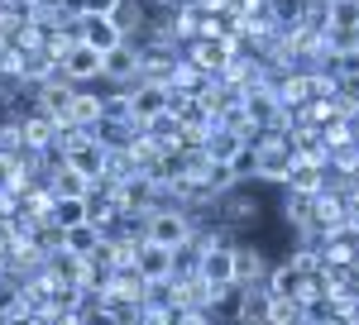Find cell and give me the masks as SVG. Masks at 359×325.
<instances>
[{
	"instance_id": "4",
	"label": "cell",
	"mask_w": 359,
	"mask_h": 325,
	"mask_svg": "<svg viewBox=\"0 0 359 325\" xmlns=\"http://www.w3.org/2000/svg\"><path fill=\"white\" fill-rule=\"evenodd\" d=\"M139 67H144V53H139V43H130V39H120L115 48L101 53V81L106 86H130V81H139Z\"/></svg>"
},
{
	"instance_id": "25",
	"label": "cell",
	"mask_w": 359,
	"mask_h": 325,
	"mask_svg": "<svg viewBox=\"0 0 359 325\" xmlns=\"http://www.w3.org/2000/svg\"><path fill=\"white\" fill-rule=\"evenodd\" d=\"M144 306H177V282L172 277H149L144 282Z\"/></svg>"
},
{
	"instance_id": "7",
	"label": "cell",
	"mask_w": 359,
	"mask_h": 325,
	"mask_svg": "<svg viewBox=\"0 0 359 325\" xmlns=\"http://www.w3.org/2000/svg\"><path fill=\"white\" fill-rule=\"evenodd\" d=\"M269 287L264 282H254V287H235V301H230V321L235 325H269Z\"/></svg>"
},
{
	"instance_id": "8",
	"label": "cell",
	"mask_w": 359,
	"mask_h": 325,
	"mask_svg": "<svg viewBox=\"0 0 359 325\" xmlns=\"http://www.w3.org/2000/svg\"><path fill=\"white\" fill-rule=\"evenodd\" d=\"M53 139H57V120H48L39 106L29 110V115H20V148L25 153H48Z\"/></svg>"
},
{
	"instance_id": "3",
	"label": "cell",
	"mask_w": 359,
	"mask_h": 325,
	"mask_svg": "<svg viewBox=\"0 0 359 325\" xmlns=\"http://www.w3.org/2000/svg\"><path fill=\"white\" fill-rule=\"evenodd\" d=\"M144 235H149V244L177 249V244L192 240V220H187L182 206H158V211H149V216H144Z\"/></svg>"
},
{
	"instance_id": "30",
	"label": "cell",
	"mask_w": 359,
	"mask_h": 325,
	"mask_svg": "<svg viewBox=\"0 0 359 325\" xmlns=\"http://www.w3.org/2000/svg\"><path fill=\"white\" fill-rule=\"evenodd\" d=\"M111 5H115V0H86V10H101V15H106Z\"/></svg>"
},
{
	"instance_id": "13",
	"label": "cell",
	"mask_w": 359,
	"mask_h": 325,
	"mask_svg": "<svg viewBox=\"0 0 359 325\" xmlns=\"http://www.w3.org/2000/svg\"><path fill=\"white\" fill-rule=\"evenodd\" d=\"M311 211H316V196L278 191V216H283V225H287V235H302V230H311Z\"/></svg>"
},
{
	"instance_id": "33",
	"label": "cell",
	"mask_w": 359,
	"mask_h": 325,
	"mask_svg": "<svg viewBox=\"0 0 359 325\" xmlns=\"http://www.w3.org/2000/svg\"><path fill=\"white\" fill-rule=\"evenodd\" d=\"M0 325H10V316H5V311H0Z\"/></svg>"
},
{
	"instance_id": "29",
	"label": "cell",
	"mask_w": 359,
	"mask_h": 325,
	"mask_svg": "<svg viewBox=\"0 0 359 325\" xmlns=\"http://www.w3.org/2000/svg\"><path fill=\"white\" fill-rule=\"evenodd\" d=\"M192 5H201V10H225L230 0H192Z\"/></svg>"
},
{
	"instance_id": "32",
	"label": "cell",
	"mask_w": 359,
	"mask_h": 325,
	"mask_svg": "<svg viewBox=\"0 0 359 325\" xmlns=\"http://www.w3.org/2000/svg\"><path fill=\"white\" fill-rule=\"evenodd\" d=\"M297 325H326V321H316V316H302V321H297Z\"/></svg>"
},
{
	"instance_id": "26",
	"label": "cell",
	"mask_w": 359,
	"mask_h": 325,
	"mask_svg": "<svg viewBox=\"0 0 359 325\" xmlns=\"http://www.w3.org/2000/svg\"><path fill=\"white\" fill-rule=\"evenodd\" d=\"M201 187L211 191V196H221V191L240 187V182H235V172H230V162H211V167L201 172Z\"/></svg>"
},
{
	"instance_id": "19",
	"label": "cell",
	"mask_w": 359,
	"mask_h": 325,
	"mask_svg": "<svg viewBox=\"0 0 359 325\" xmlns=\"http://www.w3.org/2000/svg\"><path fill=\"white\" fill-rule=\"evenodd\" d=\"M245 144H249V139H240L235 130H225V125H211V134H206V144H201V148H206V158H211V162H230L235 153H240V148H245Z\"/></svg>"
},
{
	"instance_id": "11",
	"label": "cell",
	"mask_w": 359,
	"mask_h": 325,
	"mask_svg": "<svg viewBox=\"0 0 359 325\" xmlns=\"http://www.w3.org/2000/svg\"><path fill=\"white\" fill-rule=\"evenodd\" d=\"M101 120H106V91H101V81L96 86H77L72 91V125L96 130Z\"/></svg>"
},
{
	"instance_id": "20",
	"label": "cell",
	"mask_w": 359,
	"mask_h": 325,
	"mask_svg": "<svg viewBox=\"0 0 359 325\" xmlns=\"http://www.w3.org/2000/svg\"><path fill=\"white\" fill-rule=\"evenodd\" d=\"M106 240V230H96V225H72V230H62V249L67 254H77V258H91L96 254V244Z\"/></svg>"
},
{
	"instance_id": "12",
	"label": "cell",
	"mask_w": 359,
	"mask_h": 325,
	"mask_svg": "<svg viewBox=\"0 0 359 325\" xmlns=\"http://www.w3.org/2000/svg\"><path fill=\"white\" fill-rule=\"evenodd\" d=\"M77 43L96 48V53H106V48H115V43H120V34H115V25L101 15V10H86L82 25H77Z\"/></svg>"
},
{
	"instance_id": "21",
	"label": "cell",
	"mask_w": 359,
	"mask_h": 325,
	"mask_svg": "<svg viewBox=\"0 0 359 325\" xmlns=\"http://www.w3.org/2000/svg\"><path fill=\"white\" fill-rule=\"evenodd\" d=\"M48 191H53V196H86V191H91V182H86L72 162H57L53 172H48Z\"/></svg>"
},
{
	"instance_id": "22",
	"label": "cell",
	"mask_w": 359,
	"mask_h": 325,
	"mask_svg": "<svg viewBox=\"0 0 359 325\" xmlns=\"http://www.w3.org/2000/svg\"><path fill=\"white\" fill-rule=\"evenodd\" d=\"M48 220L62 225V230H72V225H82V220H86V201H82V196H57L53 211H48Z\"/></svg>"
},
{
	"instance_id": "27",
	"label": "cell",
	"mask_w": 359,
	"mask_h": 325,
	"mask_svg": "<svg viewBox=\"0 0 359 325\" xmlns=\"http://www.w3.org/2000/svg\"><path fill=\"white\" fill-rule=\"evenodd\" d=\"M326 15H331V29H359V0H331Z\"/></svg>"
},
{
	"instance_id": "9",
	"label": "cell",
	"mask_w": 359,
	"mask_h": 325,
	"mask_svg": "<svg viewBox=\"0 0 359 325\" xmlns=\"http://www.w3.org/2000/svg\"><path fill=\"white\" fill-rule=\"evenodd\" d=\"M62 72H67L72 86H96V81H101V53L86 48V43H72L67 57H62Z\"/></svg>"
},
{
	"instance_id": "17",
	"label": "cell",
	"mask_w": 359,
	"mask_h": 325,
	"mask_svg": "<svg viewBox=\"0 0 359 325\" xmlns=\"http://www.w3.org/2000/svg\"><path fill=\"white\" fill-rule=\"evenodd\" d=\"M135 268L139 277L149 282V277H172V249H163V244H139V254H135Z\"/></svg>"
},
{
	"instance_id": "23",
	"label": "cell",
	"mask_w": 359,
	"mask_h": 325,
	"mask_svg": "<svg viewBox=\"0 0 359 325\" xmlns=\"http://www.w3.org/2000/svg\"><path fill=\"white\" fill-rule=\"evenodd\" d=\"M306 316V306L297 297H269V325H297Z\"/></svg>"
},
{
	"instance_id": "2",
	"label": "cell",
	"mask_w": 359,
	"mask_h": 325,
	"mask_svg": "<svg viewBox=\"0 0 359 325\" xmlns=\"http://www.w3.org/2000/svg\"><path fill=\"white\" fill-rule=\"evenodd\" d=\"M101 187H111L120 220H135V216H149V211H158V187H154L144 172H130L125 182H101Z\"/></svg>"
},
{
	"instance_id": "18",
	"label": "cell",
	"mask_w": 359,
	"mask_h": 325,
	"mask_svg": "<svg viewBox=\"0 0 359 325\" xmlns=\"http://www.w3.org/2000/svg\"><path fill=\"white\" fill-rule=\"evenodd\" d=\"M278 191H297V196H321L326 191V167H311V162H292L287 182Z\"/></svg>"
},
{
	"instance_id": "24",
	"label": "cell",
	"mask_w": 359,
	"mask_h": 325,
	"mask_svg": "<svg viewBox=\"0 0 359 325\" xmlns=\"http://www.w3.org/2000/svg\"><path fill=\"white\" fill-rule=\"evenodd\" d=\"M230 172H235L240 187H254V182H259V153H254V144H245V148L230 158Z\"/></svg>"
},
{
	"instance_id": "10",
	"label": "cell",
	"mask_w": 359,
	"mask_h": 325,
	"mask_svg": "<svg viewBox=\"0 0 359 325\" xmlns=\"http://www.w3.org/2000/svg\"><path fill=\"white\" fill-rule=\"evenodd\" d=\"M106 20L115 25L120 39H130V43H135L139 34L149 29V5H144V0H115L111 10H106Z\"/></svg>"
},
{
	"instance_id": "34",
	"label": "cell",
	"mask_w": 359,
	"mask_h": 325,
	"mask_svg": "<svg viewBox=\"0 0 359 325\" xmlns=\"http://www.w3.org/2000/svg\"><path fill=\"white\" fill-rule=\"evenodd\" d=\"M355 325H359V321H355Z\"/></svg>"
},
{
	"instance_id": "6",
	"label": "cell",
	"mask_w": 359,
	"mask_h": 325,
	"mask_svg": "<svg viewBox=\"0 0 359 325\" xmlns=\"http://www.w3.org/2000/svg\"><path fill=\"white\" fill-rule=\"evenodd\" d=\"M269 263H273V258H269V254H264V249H259V244L249 240H240L235 244V249H230V268H235V287H254V282H264V277H269Z\"/></svg>"
},
{
	"instance_id": "28",
	"label": "cell",
	"mask_w": 359,
	"mask_h": 325,
	"mask_svg": "<svg viewBox=\"0 0 359 325\" xmlns=\"http://www.w3.org/2000/svg\"><path fill=\"white\" fill-rule=\"evenodd\" d=\"M196 258H201V254L192 249V240L177 244V249H172V277H192V272H196Z\"/></svg>"
},
{
	"instance_id": "5",
	"label": "cell",
	"mask_w": 359,
	"mask_h": 325,
	"mask_svg": "<svg viewBox=\"0 0 359 325\" xmlns=\"http://www.w3.org/2000/svg\"><path fill=\"white\" fill-rule=\"evenodd\" d=\"M168 96L172 91H163V86H149V81H135L130 86V101H125V120L130 125H154L158 115H168Z\"/></svg>"
},
{
	"instance_id": "15",
	"label": "cell",
	"mask_w": 359,
	"mask_h": 325,
	"mask_svg": "<svg viewBox=\"0 0 359 325\" xmlns=\"http://www.w3.org/2000/svg\"><path fill=\"white\" fill-rule=\"evenodd\" d=\"M82 268H86V258L67 254V249H53V254L43 258V272H48V282H53V287H77Z\"/></svg>"
},
{
	"instance_id": "1",
	"label": "cell",
	"mask_w": 359,
	"mask_h": 325,
	"mask_svg": "<svg viewBox=\"0 0 359 325\" xmlns=\"http://www.w3.org/2000/svg\"><path fill=\"white\" fill-rule=\"evenodd\" d=\"M259 220H264V201L249 187H230L216 196V225H225L230 235H249Z\"/></svg>"
},
{
	"instance_id": "14",
	"label": "cell",
	"mask_w": 359,
	"mask_h": 325,
	"mask_svg": "<svg viewBox=\"0 0 359 325\" xmlns=\"http://www.w3.org/2000/svg\"><path fill=\"white\" fill-rule=\"evenodd\" d=\"M106 158H111V153H106L96 139H86V144H77V148H72V153H67L62 162H72V167L82 172L86 182L96 187V182H106Z\"/></svg>"
},
{
	"instance_id": "31",
	"label": "cell",
	"mask_w": 359,
	"mask_h": 325,
	"mask_svg": "<svg viewBox=\"0 0 359 325\" xmlns=\"http://www.w3.org/2000/svg\"><path fill=\"white\" fill-rule=\"evenodd\" d=\"M34 5H39V10H57L62 0H34Z\"/></svg>"
},
{
	"instance_id": "16",
	"label": "cell",
	"mask_w": 359,
	"mask_h": 325,
	"mask_svg": "<svg viewBox=\"0 0 359 325\" xmlns=\"http://www.w3.org/2000/svg\"><path fill=\"white\" fill-rule=\"evenodd\" d=\"M196 277H206L211 287H235V268H230V249H206L196 258Z\"/></svg>"
}]
</instances>
